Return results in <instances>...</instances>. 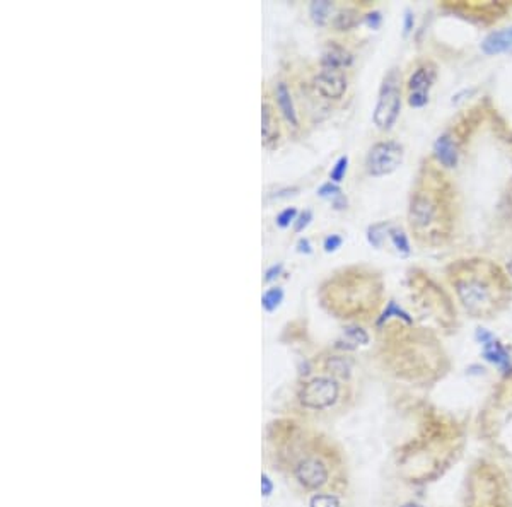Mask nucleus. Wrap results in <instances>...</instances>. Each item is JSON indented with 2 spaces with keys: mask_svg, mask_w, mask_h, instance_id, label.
I'll use <instances>...</instances> for the list:
<instances>
[{
  "mask_svg": "<svg viewBox=\"0 0 512 507\" xmlns=\"http://www.w3.org/2000/svg\"><path fill=\"white\" fill-rule=\"evenodd\" d=\"M295 217H297V210H295L294 207H289V209L282 210V212L277 215V226L286 229V227H289L292 222H295Z\"/></svg>",
  "mask_w": 512,
  "mask_h": 507,
  "instance_id": "obj_24",
  "label": "nucleus"
},
{
  "mask_svg": "<svg viewBox=\"0 0 512 507\" xmlns=\"http://www.w3.org/2000/svg\"><path fill=\"white\" fill-rule=\"evenodd\" d=\"M432 86V75L427 69H417L410 77L408 87H410V98L408 105L411 108H422L429 101V89Z\"/></svg>",
  "mask_w": 512,
  "mask_h": 507,
  "instance_id": "obj_9",
  "label": "nucleus"
},
{
  "mask_svg": "<svg viewBox=\"0 0 512 507\" xmlns=\"http://www.w3.org/2000/svg\"><path fill=\"white\" fill-rule=\"evenodd\" d=\"M390 238H391V241H393L395 248L398 250L399 253H403V255L410 253V243H408L407 234L403 233L402 229H391Z\"/></svg>",
  "mask_w": 512,
  "mask_h": 507,
  "instance_id": "obj_17",
  "label": "nucleus"
},
{
  "mask_svg": "<svg viewBox=\"0 0 512 507\" xmlns=\"http://www.w3.org/2000/svg\"><path fill=\"white\" fill-rule=\"evenodd\" d=\"M366 23L369 24L373 30H376V27H379V24H381V12L374 11V12H369V14L366 15Z\"/></svg>",
  "mask_w": 512,
  "mask_h": 507,
  "instance_id": "obj_29",
  "label": "nucleus"
},
{
  "mask_svg": "<svg viewBox=\"0 0 512 507\" xmlns=\"http://www.w3.org/2000/svg\"><path fill=\"white\" fill-rule=\"evenodd\" d=\"M454 287L459 301L466 307L468 313L483 316L494 309L495 297H497V283L489 275L470 270L456 277Z\"/></svg>",
  "mask_w": 512,
  "mask_h": 507,
  "instance_id": "obj_1",
  "label": "nucleus"
},
{
  "mask_svg": "<svg viewBox=\"0 0 512 507\" xmlns=\"http://www.w3.org/2000/svg\"><path fill=\"white\" fill-rule=\"evenodd\" d=\"M342 243H343L342 236H338V234H331V236H328L325 239V245L323 246H325L326 253H333V251H337L340 246H342Z\"/></svg>",
  "mask_w": 512,
  "mask_h": 507,
  "instance_id": "obj_27",
  "label": "nucleus"
},
{
  "mask_svg": "<svg viewBox=\"0 0 512 507\" xmlns=\"http://www.w3.org/2000/svg\"><path fill=\"white\" fill-rule=\"evenodd\" d=\"M477 338H478V342L482 343L483 357H485L487 361L492 362V364H495L497 367H501L502 371L511 369L509 352L504 349L502 343L499 342L494 335L489 333V331H485V330H478Z\"/></svg>",
  "mask_w": 512,
  "mask_h": 507,
  "instance_id": "obj_8",
  "label": "nucleus"
},
{
  "mask_svg": "<svg viewBox=\"0 0 512 507\" xmlns=\"http://www.w3.org/2000/svg\"><path fill=\"white\" fill-rule=\"evenodd\" d=\"M297 251H299V253H306V255H309V253H311V245H309V241H307L306 238H304V239H299V243H297Z\"/></svg>",
  "mask_w": 512,
  "mask_h": 507,
  "instance_id": "obj_31",
  "label": "nucleus"
},
{
  "mask_svg": "<svg viewBox=\"0 0 512 507\" xmlns=\"http://www.w3.org/2000/svg\"><path fill=\"white\" fill-rule=\"evenodd\" d=\"M411 27H414V15H411V12L407 11V15H405V34L410 33Z\"/></svg>",
  "mask_w": 512,
  "mask_h": 507,
  "instance_id": "obj_32",
  "label": "nucleus"
},
{
  "mask_svg": "<svg viewBox=\"0 0 512 507\" xmlns=\"http://www.w3.org/2000/svg\"><path fill=\"white\" fill-rule=\"evenodd\" d=\"M403 507H423V506H420V504H415V502H408V504H405V506H403Z\"/></svg>",
  "mask_w": 512,
  "mask_h": 507,
  "instance_id": "obj_36",
  "label": "nucleus"
},
{
  "mask_svg": "<svg viewBox=\"0 0 512 507\" xmlns=\"http://www.w3.org/2000/svg\"><path fill=\"white\" fill-rule=\"evenodd\" d=\"M330 366H331V371H333L335 374H340V376H349L350 364L349 362H345V359H333V361L330 362Z\"/></svg>",
  "mask_w": 512,
  "mask_h": 507,
  "instance_id": "obj_25",
  "label": "nucleus"
},
{
  "mask_svg": "<svg viewBox=\"0 0 512 507\" xmlns=\"http://www.w3.org/2000/svg\"><path fill=\"white\" fill-rule=\"evenodd\" d=\"M386 231H391L388 224H374L373 227H369V234H367V238H369L371 245L376 246V248H379V246L383 245V239H384V234H386Z\"/></svg>",
  "mask_w": 512,
  "mask_h": 507,
  "instance_id": "obj_19",
  "label": "nucleus"
},
{
  "mask_svg": "<svg viewBox=\"0 0 512 507\" xmlns=\"http://www.w3.org/2000/svg\"><path fill=\"white\" fill-rule=\"evenodd\" d=\"M309 507H340V501L330 494H319L311 499Z\"/></svg>",
  "mask_w": 512,
  "mask_h": 507,
  "instance_id": "obj_22",
  "label": "nucleus"
},
{
  "mask_svg": "<svg viewBox=\"0 0 512 507\" xmlns=\"http://www.w3.org/2000/svg\"><path fill=\"white\" fill-rule=\"evenodd\" d=\"M294 191H297V188H290V190L287 188V190H282V191H279L277 195H271V198H286V197H289V195H295Z\"/></svg>",
  "mask_w": 512,
  "mask_h": 507,
  "instance_id": "obj_33",
  "label": "nucleus"
},
{
  "mask_svg": "<svg viewBox=\"0 0 512 507\" xmlns=\"http://www.w3.org/2000/svg\"><path fill=\"white\" fill-rule=\"evenodd\" d=\"M262 487H263V494H265V496H268V494L271 492V484H270V480H268V477H263Z\"/></svg>",
  "mask_w": 512,
  "mask_h": 507,
  "instance_id": "obj_34",
  "label": "nucleus"
},
{
  "mask_svg": "<svg viewBox=\"0 0 512 507\" xmlns=\"http://www.w3.org/2000/svg\"><path fill=\"white\" fill-rule=\"evenodd\" d=\"M311 219H313V214H311V210H304V212L299 215V217L295 219V222H294L295 233H301V231L306 229V227L309 226Z\"/></svg>",
  "mask_w": 512,
  "mask_h": 507,
  "instance_id": "obj_26",
  "label": "nucleus"
},
{
  "mask_svg": "<svg viewBox=\"0 0 512 507\" xmlns=\"http://www.w3.org/2000/svg\"><path fill=\"white\" fill-rule=\"evenodd\" d=\"M314 86L323 98L338 99L347 91V77L340 69H323L316 75Z\"/></svg>",
  "mask_w": 512,
  "mask_h": 507,
  "instance_id": "obj_6",
  "label": "nucleus"
},
{
  "mask_svg": "<svg viewBox=\"0 0 512 507\" xmlns=\"http://www.w3.org/2000/svg\"><path fill=\"white\" fill-rule=\"evenodd\" d=\"M507 270H509V275L512 277V257L509 259V263H507Z\"/></svg>",
  "mask_w": 512,
  "mask_h": 507,
  "instance_id": "obj_35",
  "label": "nucleus"
},
{
  "mask_svg": "<svg viewBox=\"0 0 512 507\" xmlns=\"http://www.w3.org/2000/svg\"><path fill=\"white\" fill-rule=\"evenodd\" d=\"M357 23H359V14H357V11H354V9H345V11L338 12L337 18L333 19V26L337 27L338 31L352 30V27H354Z\"/></svg>",
  "mask_w": 512,
  "mask_h": 507,
  "instance_id": "obj_15",
  "label": "nucleus"
},
{
  "mask_svg": "<svg viewBox=\"0 0 512 507\" xmlns=\"http://www.w3.org/2000/svg\"><path fill=\"white\" fill-rule=\"evenodd\" d=\"M277 105L287 122H289L292 127H297L299 122H297V115H295L294 110V103H292L289 89H287V86L283 82H280L277 86Z\"/></svg>",
  "mask_w": 512,
  "mask_h": 507,
  "instance_id": "obj_13",
  "label": "nucleus"
},
{
  "mask_svg": "<svg viewBox=\"0 0 512 507\" xmlns=\"http://www.w3.org/2000/svg\"><path fill=\"white\" fill-rule=\"evenodd\" d=\"M403 161V147L396 142H378L369 150L366 159V166L369 174L373 177H386L393 171L398 169V166Z\"/></svg>",
  "mask_w": 512,
  "mask_h": 507,
  "instance_id": "obj_3",
  "label": "nucleus"
},
{
  "mask_svg": "<svg viewBox=\"0 0 512 507\" xmlns=\"http://www.w3.org/2000/svg\"><path fill=\"white\" fill-rule=\"evenodd\" d=\"M338 383L331 378H316L301 391V403L307 409L323 410L333 405L338 398Z\"/></svg>",
  "mask_w": 512,
  "mask_h": 507,
  "instance_id": "obj_4",
  "label": "nucleus"
},
{
  "mask_svg": "<svg viewBox=\"0 0 512 507\" xmlns=\"http://www.w3.org/2000/svg\"><path fill=\"white\" fill-rule=\"evenodd\" d=\"M295 477L307 489H319L328 482V470L323 461L316 458H306L295 468Z\"/></svg>",
  "mask_w": 512,
  "mask_h": 507,
  "instance_id": "obj_7",
  "label": "nucleus"
},
{
  "mask_svg": "<svg viewBox=\"0 0 512 507\" xmlns=\"http://www.w3.org/2000/svg\"><path fill=\"white\" fill-rule=\"evenodd\" d=\"M262 120H263V125H262L263 137H265V141H271V139H274V134H271V129H274V125H271V110H270V106H268V105H263Z\"/></svg>",
  "mask_w": 512,
  "mask_h": 507,
  "instance_id": "obj_23",
  "label": "nucleus"
},
{
  "mask_svg": "<svg viewBox=\"0 0 512 507\" xmlns=\"http://www.w3.org/2000/svg\"><path fill=\"white\" fill-rule=\"evenodd\" d=\"M282 299H283V290L280 289V287H271V289H268L262 297L263 309L268 311V313H271V311L277 309V307L280 306Z\"/></svg>",
  "mask_w": 512,
  "mask_h": 507,
  "instance_id": "obj_16",
  "label": "nucleus"
},
{
  "mask_svg": "<svg viewBox=\"0 0 512 507\" xmlns=\"http://www.w3.org/2000/svg\"><path fill=\"white\" fill-rule=\"evenodd\" d=\"M434 154L444 167H454L458 165V147L449 135H442L437 139L434 146Z\"/></svg>",
  "mask_w": 512,
  "mask_h": 507,
  "instance_id": "obj_12",
  "label": "nucleus"
},
{
  "mask_svg": "<svg viewBox=\"0 0 512 507\" xmlns=\"http://www.w3.org/2000/svg\"><path fill=\"white\" fill-rule=\"evenodd\" d=\"M482 50L485 51L487 55H497L512 50V26L506 27V30L490 33L485 39H483Z\"/></svg>",
  "mask_w": 512,
  "mask_h": 507,
  "instance_id": "obj_10",
  "label": "nucleus"
},
{
  "mask_svg": "<svg viewBox=\"0 0 512 507\" xmlns=\"http://www.w3.org/2000/svg\"><path fill=\"white\" fill-rule=\"evenodd\" d=\"M439 212V203L437 200L429 197V195L418 193L415 195L414 202H411L410 209V221L415 229H427L430 224H434L435 217Z\"/></svg>",
  "mask_w": 512,
  "mask_h": 507,
  "instance_id": "obj_5",
  "label": "nucleus"
},
{
  "mask_svg": "<svg viewBox=\"0 0 512 507\" xmlns=\"http://www.w3.org/2000/svg\"><path fill=\"white\" fill-rule=\"evenodd\" d=\"M399 110H402V93H399L395 75L391 74L384 82L374 110V123L378 129L390 130L398 118Z\"/></svg>",
  "mask_w": 512,
  "mask_h": 507,
  "instance_id": "obj_2",
  "label": "nucleus"
},
{
  "mask_svg": "<svg viewBox=\"0 0 512 507\" xmlns=\"http://www.w3.org/2000/svg\"><path fill=\"white\" fill-rule=\"evenodd\" d=\"M391 316L402 318V319H403V321H407V323H411V318H410V316H408V313H405V311H403V309H402V307H398V304H396V302H395V301H391V302H390V306H388V309H386V311H384L383 318H381V319H379V323L386 321V319H390Z\"/></svg>",
  "mask_w": 512,
  "mask_h": 507,
  "instance_id": "obj_21",
  "label": "nucleus"
},
{
  "mask_svg": "<svg viewBox=\"0 0 512 507\" xmlns=\"http://www.w3.org/2000/svg\"><path fill=\"white\" fill-rule=\"evenodd\" d=\"M331 2H328V0H316V2L311 4L309 7V12H311V18H313V21L316 24H319V26H323L328 21V15H330V11H331Z\"/></svg>",
  "mask_w": 512,
  "mask_h": 507,
  "instance_id": "obj_14",
  "label": "nucleus"
},
{
  "mask_svg": "<svg viewBox=\"0 0 512 507\" xmlns=\"http://www.w3.org/2000/svg\"><path fill=\"white\" fill-rule=\"evenodd\" d=\"M345 342L352 343V349L357 345H364L369 342V337L362 328H347L345 330Z\"/></svg>",
  "mask_w": 512,
  "mask_h": 507,
  "instance_id": "obj_18",
  "label": "nucleus"
},
{
  "mask_svg": "<svg viewBox=\"0 0 512 507\" xmlns=\"http://www.w3.org/2000/svg\"><path fill=\"white\" fill-rule=\"evenodd\" d=\"M347 166H349V158H347V155H342V158L338 159L337 165L333 166V169H331V173H330L331 183H340L343 178H345Z\"/></svg>",
  "mask_w": 512,
  "mask_h": 507,
  "instance_id": "obj_20",
  "label": "nucleus"
},
{
  "mask_svg": "<svg viewBox=\"0 0 512 507\" xmlns=\"http://www.w3.org/2000/svg\"><path fill=\"white\" fill-rule=\"evenodd\" d=\"M318 195H319V197H323V198H326V197H338V195H340V188H338V186L337 185H335V183H325V185H323L321 186V188H319L318 190Z\"/></svg>",
  "mask_w": 512,
  "mask_h": 507,
  "instance_id": "obj_28",
  "label": "nucleus"
},
{
  "mask_svg": "<svg viewBox=\"0 0 512 507\" xmlns=\"http://www.w3.org/2000/svg\"><path fill=\"white\" fill-rule=\"evenodd\" d=\"M282 270H283V267L280 265V263H279V265L270 267V269H268L267 274H265V281L267 282H271V281H274V278H277L279 275L282 274Z\"/></svg>",
  "mask_w": 512,
  "mask_h": 507,
  "instance_id": "obj_30",
  "label": "nucleus"
},
{
  "mask_svg": "<svg viewBox=\"0 0 512 507\" xmlns=\"http://www.w3.org/2000/svg\"><path fill=\"white\" fill-rule=\"evenodd\" d=\"M352 63V55L349 50H345L340 45H330L323 51L321 65L323 69H345Z\"/></svg>",
  "mask_w": 512,
  "mask_h": 507,
  "instance_id": "obj_11",
  "label": "nucleus"
}]
</instances>
